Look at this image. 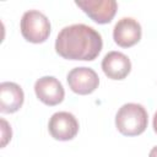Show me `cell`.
Listing matches in <instances>:
<instances>
[{
  "label": "cell",
  "mask_w": 157,
  "mask_h": 157,
  "mask_svg": "<svg viewBox=\"0 0 157 157\" xmlns=\"http://www.w3.org/2000/svg\"><path fill=\"white\" fill-rule=\"evenodd\" d=\"M103 47L102 36L93 27L75 23L64 27L55 39V52L67 60H94Z\"/></svg>",
  "instance_id": "1"
},
{
  "label": "cell",
  "mask_w": 157,
  "mask_h": 157,
  "mask_svg": "<svg viewBox=\"0 0 157 157\" xmlns=\"http://www.w3.org/2000/svg\"><path fill=\"white\" fill-rule=\"evenodd\" d=\"M148 124V115L144 105L139 103H125L115 114V126L125 136L142 134Z\"/></svg>",
  "instance_id": "2"
},
{
  "label": "cell",
  "mask_w": 157,
  "mask_h": 157,
  "mask_svg": "<svg viewBox=\"0 0 157 157\" xmlns=\"http://www.w3.org/2000/svg\"><path fill=\"white\" fill-rule=\"evenodd\" d=\"M20 29L27 42L39 44L48 39L50 34V22L43 12L29 10L22 15Z\"/></svg>",
  "instance_id": "3"
},
{
  "label": "cell",
  "mask_w": 157,
  "mask_h": 157,
  "mask_svg": "<svg viewBox=\"0 0 157 157\" xmlns=\"http://www.w3.org/2000/svg\"><path fill=\"white\" fill-rule=\"evenodd\" d=\"M48 130L53 139L69 141L77 135L78 121L75 115L69 112H56L49 119Z\"/></svg>",
  "instance_id": "4"
},
{
  "label": "cell",
  "mask_w": 157,
  "mask_h": 157,
  "mask_svg": "<svg viewBox=\"0 0 157 157\" xmlns=\"http://www.w3.org/2000/svg\"><path fill=\"white\" fill-rule=\"evenodd\" d=\"M75 4L96 23H109L118 10L115 0H77Z\"/></svg>",
  "instance_id": "5"
},
{
  "label": "cell",
  "mask_w": 157,
  "mask_h": 157,
  "mask_svg": "<svg viewBox=\"0 0 157 157\" xmlns=\"http://www.w3.org/2000/svg\"><path fill=\"white\" fill-rule=\"evenodd\" d=\"M66 80L71 91L82 96L94 92L99 85V77L97 72L93 69L86 66L74 67L70 70Z\"/></svg>",
  "instance_id": "6"
},
{
  "label": "cell",
  "mask_w": 157,
  "mask_h": 157,
  "mask_svg": "<svg viewBox=\"0 0 157 157\" xmlns=\"http://www.w3.org/2000/svg\"><path fill=\"white\" fill-rule=\"evenodd\" d=\"M34 92L37 98L47 105H56L63 102L65 91L61 82L54 76H43L34 83Z\"/></svg>",
  "instance_id": "7"
},
{
  "label": "cell",
  "mask_w": 157,
  "mask_h": 157,
  "mask_svg": "<svg viewBox=\"0 0 157 157\" xmlns=\"http://www.w3.org/2000/svg\"><path fill=\"white\" fill-rule=\"evenodd\" d=\"M141 34V26L132 17L120 18L113 28V39L121 48H130L139 43Z\"/></svg>",
  "instance_id": "8"
},
{
  "label": "cell",
  "mask_w": 157,
  "mask_h": 157,
  "mask_svg": "<svg viewBox=\"0 0 157 157\" xmlns=\"http://www.w3.org/2000/svg\"><path fill=\"white\" fill-rule=\"evenodd\" d=\"M102 70L110 80H123L131 71V61L121 52H109L102 60Z\"/></svg>",
  "instance_id": "9"
},
{
  "label": "cell",
  "mask_w": 157,
  "mask_h": 157,
  "mask_svg": "<svg viewBox=\"0 0 157 157\" xmlns=\"http://www.w3.org/2000/svg\"><path fill=\"white\" fill-rule=\"evenodd\" d=\"M25 94L20 85L10 81L0 83V112L11 114L17 112L23 104Z\"/></svg>",
  "instance_id": "10"
},
{
  "label": "cell",
  "mask_w": 157,
  "mask_h": 157,
  "mask_svg": "<svg viewBox=\"0 0 157 157\" xmlns=\"http://www.w3.org/2000/svg\"><path fill=\"white\" fill-rule=\"evenodd\" d=\"M11 128L10 125L7 124V121L5 119H1V137H2V141H1V147H5L6 144L11 140Z\"/></svg>",
  "instance_id": "11"
},
{
  "label": "cell",
  "mask_w": 157,
  "mask_h": 157,
  "mask_svg": "<svg viewBox=\"0 0 157 157\" xmlns=\"http://www.w3.org/2000/svg\"><path fill=\"white\" fill-rule=\"evenodd\" d=\"M148 157H157V146H155V147L151 148V151L148 153Z\"/></svg>",
  "instance_id": "12"
},
{
  "label": "cell",
  "mask_w": 157,
  "mask_h": 157,
  "mask_svg": "<svg viewBox=\"0 0 157 157\" xmlns=\"http://www.w3.org/2000/svg\"><path fill=\"white\" fill-rule=\"evenodd\" d=\"M153 130H155V132L157 134V112L155 113V115H153Z\"/></svg>",
  "instance_id": "13"
}]
</instances>
